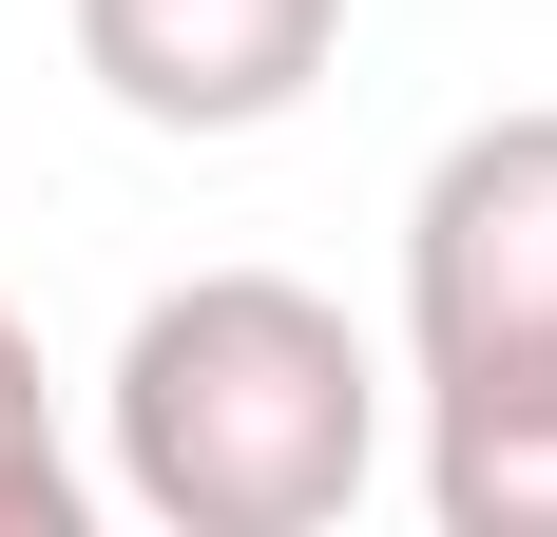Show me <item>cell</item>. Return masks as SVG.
Masks as SVG:
<instances>
[{"instance_id":"5b68a950","label":"cell","mask_w":557,"mask_h":537,"mask_svg":"<svg viewBox=\"0 0 557 537\" xmlns=\"http://www.w3.org/2000/svg\"><path fill=\"white\" fill-rule=\"evenodd\" d=\"M0 537H77V441H58V365L0 308Z\"/></svg>"},{"instance_id":"7a4b0ae2","label":"cell","mask_w":557,"mask_h":537,"mask_svg":"<svg viewBox=\"0 0 557 537\" xmlns=\"http://www.w3.org/2000/svg\"><path fill=\"white\" fill-rule=\"evenodd\" d=\"M404 365L423 384L557 365V115H481L404 192Z\"/></svg>"},{"instance_id":"6da1fadb","label":"cell","mask_w":557,"mask_h":537,"mask_svg":"<svg viewBox=\"0 0 557 537\" xmlns=\"http://www.w3.org/2000/svg\"><path fill=\"white\" fill-rule=\"evenodd\" d=\"M115 499L173 537H327L385 480V365L327 288L288 268H193L115 346Z\"/></svg>"},{"instance_id":"277c9868","label":"cell","mask_w":557,"mask_h":537,"mask_svg":"<svg viewBox=\"0 0 557 537\" xmlns=\"http://www.w3.org/2000/svg\"><path fill=\"white\" fill-rule=\"evenodd\" d=\"M423 519L443 537H557V365L539 384H423Z\"/></svg>"},{"instance_id":"3957f363","label":"cell","mask_w":557,"mask_h":537,"mask_svg":"<svg viewBox=\"0 0 557 537\" xmlns=\"http://www.w3.org/2000/svg\"><path fill=\"white\" fill-rule=\"evenodd\" d=\"M346 58V0H77V77L135 135H270Z\"/></svg>"}]
</instances>
